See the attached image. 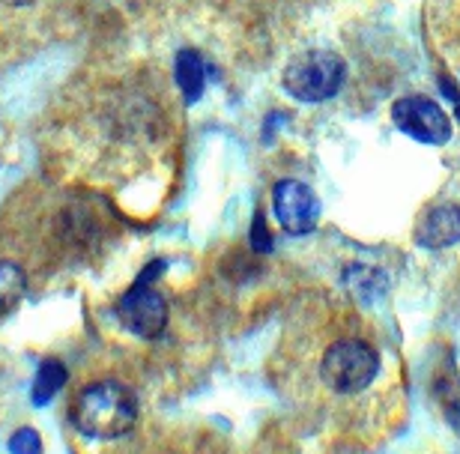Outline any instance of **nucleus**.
Returning a JSON list of instances; mask_svg holds the SVG:
<instances>
[{"label": "nucleus", "instance_id": "obj_1", "mask_svg": "<svg viewBox=\"0 0 460 454\" xmlns=\"http://www.w3.org/2000/svg\"><path fill=\"white\" fill-rule=\"evenodd\" d=\"M72 428L90 440H117L126 437L137 422V401L126 386L114 379L87 386L75 397L69 410Z\"/></svg>", "mask_w": 460, "mask_h": 454}, {"label": "nucleus", "instance_id": "obj_2", "mask_svg": "<svg viewBox=\"0 0 460 454\" xmlns=\"http://www.w3.org/2000/svg\"><path fill=\"white\" fill-rule=\"evenodd\" d=\"M347 81V63L338 58L335 51L326 49H311L299 58L288 63L281 76V85L288 90V96L305 105H320V102L332 99L341 93Z\"/></svg>", "mask_w": 460, "mask_h": 454}, {"label": "nucleus", "instance_id": "obj_3", "mask_svg": "<svg viewBox=\"0 0 460 454\" xmlns=\"http://www.w3.org/2000/svg\"><path fill=\"white\" fill-rule=\"evenodd\" d=\"M162 270L164 263H150L117 302V320L137 338H159L168 326V302L153 287V275H159Z\"/></svg>", "mask_w": 460, "mask_h": 454}, {"label": "nucleus", "instance_id": "obj_4", "mask_svg": "<svg viewBox=\"0 0 460 454\" xmlns=\"http://www.w3.org/2000/svg\"><path fill=\"white\" fill-rule=\"evenodd\" d=\"M376 370H380V359H376L374 347L356 338L332 344L326 350L323 362H320V377L338 395L362 392L374 383Z\"/></svg>", "mask_w": 460, "mask_h": 454}, {"label": "nucleus", "instance_id": "obj_5", "mask_svg": "<svg viewBox=\"0 0 460 454\" xmlns=\"http://www.w3.org/2000/svg\"><path fill=\"white\" fill-rule=\"evenodd\" d=\"M392 120L403 135L419 144H446L452 138V120L434 99L403 96L392 105Z\"/></svg>", "mask_w": 460, "mask_h": 454}, {"label": "nucleus", "instance_id": "obj_6", "mask_svg": "<svg viewBox=\"0 0 460 454\" xmlns=\"http://www.w3.org/2000/svg\"><path fill=\"white\" fill-rule=\"evenodd\" d=\"M272 207L279 225L290 236H305L320 221V198L302 180H281L272 191Z\"/></svg>", "mask_w": 460, "mask_h": 454}, {"label": "nucleus", "instance_id": "obj_7", "mask_svg": "<svg viewBox=\"0 0 460 454\" xmlns=\"http://www.w3.org/2000/svg\"><path fill=\"white\" fill-rule=\"evenodd\" d=\"M460 239V203H437L416 225V243L430 252L455 245Z\"/></svg>", "mask_w": 460, "mask_h": 454}, {"label": "nucleus", "instance_id": "obj_8", "mask_svg": "<svg viewBox=\"0 0 460 454\" xmlns=\"http://www.w3.org/2000/svg\"><path fill=\"white\" fill-rule=\"evenodd\" d=\"M173 72H177V85L182 90V96H186L189 105H195V102L200 99V93H204V87H207L204 58H200L195 49H182L177 54V67H173Z\"/></svg>", "mask_w": 460, "mask_h": 454}, {"label": "nucleus", "instance_id": "obj_9", "mask_svg": "<svg viewBox=\"0 0 460 454\" xmlns=\"http://www.w3.org/2000/svg\"><path fill=\"white\" fill-rule=\"evenodd\" d=\"M24 290H27V278L22 266L0 261V320L18 308V302L24 299Z\"/></svg>", "mask_w": 460, "mask_h": 454}, {"label": "nucleus", "instance_id": "obj_10", "mask_svg": "<svg viewBox=\"0 0 460 454\" xmlns=\"http://www.w3.org/2000/svg\"><path fill=\"white\" fill-rule=\"evenodd\" d=\"M66 365L58 362V359H45L40 365V374H36V383H33V404L42 406L49 404L54 395L66 386Z\"/></svg>", "mask_w": 460, "mask_h": 454}, {"label": "nucleus", "instance_id": "obj_11", "mask_svg": "<svg viewBox=\"0 0 460 454\" xmlns=\"http://www.w3.org/2000/svg\"><path fill=\"white\" fill-rule=\"evenodd\" d=\"M347 287L362 302H376L385 293V278L367 266H353V270H347Z\"/></svg>", "mask_w": 460, "mask_h": 454}, {"label": "nucleus", "instance_id": "obj_12", "mask_svg": "<svg viewBox=\"0 0 460 454\" xmlns=\"http://www.w3.org/2000/svg\"><path fill=\"white\" fill-rule=\"evenodd\" d=\"M9 454H42V440L33 428H22L9 437Z\"/></svg>", "mask_w": 460, "mask_h": 454}, {"label": "nucleus", "instance_id": "obj_13", "mask_svg": "<svg viewBox=\"0 0 460 454\" xmlns=\"http://www.w3.org/2000/svg\"><path fill=\"white\" fill-rule=\"evenodd\" d=\"M252 248L257 254H270L272 252V236L266 230V221H263V212H254V221H252Z\"/></svg>", "mask_w": 460, "mask_h": 454}, {"label": "nucleus", "instance_id": "obj_14", "mask_svg": "<svg viewBox=\"0 0 460 454\" xmlns=\"http://www.w3.org/2000/svg\"><path fill=\"white\" fill-rule=\"evenodd\" d=\"M4 4H6V6H31L33 0H4Z\"/></svg>", "mask_w": 460, "mask_h": 454}]
</instances>
